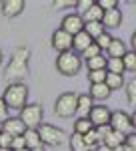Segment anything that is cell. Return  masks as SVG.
Returning <instances> with one entry per match:
<instances>
[{"label": "cell", "mask_w": 136, "mask_h": 151, "mask_svg": "<svg viewBox=\"0 0 136 151\" xmlns=\"http://www.w3.org/2000/svg\"><path fill=\"white\" fill-rule=\"evenodd\" d=\"M88 151H96V149H88Z\"/></svg>", "instance_id": "c3c4849f"}, {"label": "cell", "mask_w": 136, "mask_h": 151, "mask_svg": "<svg viewBox=\"0 0 136 151\" xmlns=\"http://www.w3.org/2000/svg\"><path fill=\"white\" fill-rule=\"evenodd\" d=\"M16 149H28L26 147V141H24V135L14 137V141H12V151H16Z\"/></svg>", "instance_id": "836d02e7"}, {"label": "cell", "mask_w": 136, "mask_h": 151, "mask_svg": "<svg viewBox=\"0 0 136 151\" xmlns=\"http://www.w3.org/2000/svg\"><path fill=\"white\" fill-rule=\"evenodd\" d=\"M76 107H78V95L68 91V93H62L56 99L54 103V113L62 119H68V117L76 115Z\"/></svg>", "instance_id": "5b68a950"}, {"label": "cell", "mask_w": 136, "mask_h": 151, "mask_svg": "<svg viewBox=\"0 0 136 151\" xmlns=\"http://www.w3.org/2000/svg\"><path fill=\"white\" fill-rule=\"evenodd\" d=\"M86 65H88V70H106L108 57L98 55V57H94V58H90V60H86Z\"/></svg>", "instance_id": "cb8c5ba5"}, {"label": "cell", "mask_w": 136, "mask_h": 151, "mask_svg": "<svg viewBox=\"0 0 136 151\" xmlns=\"http://www.w3.org/2000/svg\"><path fill=\"white\" fill-rule=\"evenodd\" d=\"M126 143V135L124 133H118V131H110L108 135H106V139L102 141V145H106V147H110V149H116V147H120V145H124Z\"/></svg>", "instance_id": "e0dca14e"}, {"label": "cell", "mask_w": 136, "mask_h": 151, "mask_svg": "<svg viewBox=\"0 0 136 151\" xmlns=\"http://www.w3.org/2000/svg\"><path fill=\"white\" fill-rule=\"evenodd\" d=\"M42 117H44V109L40 103H30L20 109V121L28 129H38V125H42Z\"/></svg>", "instance_id": "8992f818"}, {"label": "cell", "mask_w": 136, "mask_h": 151, "mask_svg": "<svg viewBox=\"0 0 136 151\" xmlns=\"http://www.w3.org/2000/svg\"><path fill=\"white\" fill-rule=\"evenodd\" d=\"M92 129H94V125H92V121L88 117H78L74 121V133H78V135H86Z\"/></svg>", "instance_id": "44dd1931"}, {"label": "cell", "mask_w": 136, "mask_h": 151, "mask_svg": "<svg viewBox=\"0 0 136 151\" xmlns=\"http://www.w3.org/2000/svg\"><path fill=\"white\" fill-rule=\"evenodd\" d=\"M122 63H124V70L136 73V52L134 50H128L124 57H122Z\"/></svg>", "instance_id": "4316f807"}, {"label": "cell", "mask_w": 136, "mask_h": 151, "mask_svg": "<svg viewBox=\"0 0 136 151\" xmlns=\"http://www.w3.org/2000/svg\"><path fill=\"white\" fill-rule=\"evenodd\" d=\"M26 129L28 127L20 121V117H8V119L2 123V131L8 133V135H12V137H20V135H24Z\"/></svg>", "instance_id": "8fae6325"}, {"label": "cell", "mask_w": 136, "mask_h": 151, "mask_svg": "<svg viewBox=\"0 0 136 151\" xmlns=\"http://www.w3.org/2000/svg\"><path fill=\"white\" fill-rule=\"evenodd\" d=\"M2 60H4V55H2V50H0V65H2Z\"/></svg>", "instance_id": "ee69618b"}, {"label": "cell", "mask_w": 136, "mask_h": 151, "mask_svg": "<svg viewBox=\"0 0 136 151\" xmlns=\"http://www.w3.org/2000/svg\"><path fill=\"white\" fill-rule=\"evenodd\" d=\"M130 42H132V50L136 52V30L132 32V38H130Z\"/></svg>", "instance_id": "60d3db41"}, {"label": "cell", "mask_w": 136, "mask_h": 151, "mask_svg": "<svg viewBox=\"0 0 136 151\" xmlns=\"http://www.w3.org/2000/svg\"><path fill=\"white\" fill-rule=\"evenodd\" d=\"M102 24H104V28H118V26L122 24V12H120V8H114V10L104 12Z\"/></svg>", "instance_id": "5bb4252c"}, {"label": "cell", "mask_w": 136, "mask_h": 151, "mask_svg": "<svg viewBox=\"0 0 136 151\" xmlns=\"http://www.w3.org/2000/svg\"><path fill=\"white\" fill-rule=\"evenodd\" d=\"M106 70L110 75H124V63H122V58H108Z\"/></svg>", "instance_id": "d4e9b609"}, {"label": "cell", "mask_w": 136, "mask_h": 151, "mask_svg": "<svg viewBox=\"0 0 136 151\" xmlns=\"http://www.w3.org/2000/svg\"><path fill=\"white\" fill-rule=\"evenodd\" d=\"M50 45H52V48L58 50V52H70V50H72V36L68 35V32H64L62 28H58V30L52 32Z\"/></svg>", "instance_id": "9c48e42d"}, {"label": "cell", "mask_w": 136, "mask_h": 151, "mask_svg": "<svg viewBox=\"0 0 136 151\" xmlns=\"http://www.w3.org/2000/svg\"><path fill=\"white\" fill-rule=\"evenodd\" d=\"M112 40H114V36L110 35V32H102V35L98 36L94 42L98 45V48H100V50H108V47H110V42H112Z\"/></svg>", "instance_id": "f1b7e54d"}, {"label": "cell", "mask_w": 136, "mask_h": 151, "mask_svg": "<svg viewBox=\"0 0 136 151\" xmlns=\"http://www.w3.org/2000/svg\"><path fill=\"white\" fill-rule=\"evenodd\" d=\"M82 69V58L76 52H60L56 58V70L64 77H74Z\"/></svg>", "instance_id": "277c9868"}, {"label": "cell", "mask_w": 136, "mask_h": 151, "mask_svg": "<svg viewBox=\"0 0 136 151\" xmlns=\"http://www.w3.org/2000/svg\"><path fill=\"white\" fill-rule=\"evenodd\" d=\"M24 141H26V147H28L30 151L42 147V141H40V135H38L36 129H26V133H24Z\"/></svg>", "instance_id": "ffe728a7"}, {"label": "cell", "mask_w": 136, "mask_h": 151, "mask_svg": "<svg viewBox=\"0 0 136 151\" xmlns=\"http://www.w3.org/2000/svg\"><path fill=\"white\" fill-rule=\"evenodd\" d=\"M92 4H94L92 0H82V2H76V6H80V8H82V10H84V12L88 10V8H90Z\"/></svg>", "instance_id": "f35d334b"}, {"label": "cell", "mask_w": 136, "mask_h": 151, "mask_svg": "<svg viewBox=\"0 0 136 151\" xmlns=\"http://www.w3.org/2000/svg\"><path fill=\"white\" fill-rule=\"evenodd\" d=\"M110 127L118 133H124V135H130L132 131V121H130V115L124 113V111H114L112 117H110Z\"/></svg>", "instance_id": "52a82bcc"}, {"label": "cell", "mask_w": 136, "mask_h": 151, "mask_svg": "<svg viewBox=\"0 0 136 151\" xmlns=\"http://www.w3.org/2000/svg\"><path fill=\"white\" fill-rule=\"evenodd\" d=\"M102 18H104V10H102L96 2H94L90 8L82 14V20H84V24H88V22H102Z\"/></svg>", "instance_id": "2e32d148"}, {"label": "cell", "mask_w": 136, "mask_h": 151, "mask_svg": "<svg viewBox=\"0 0 136 151\" xmlns=\"http://www.w3.org/2000/svg\"><path fill=\"white\" fill-rule=\"evenodd\" d=\"M4 103L8 105V109H22L26 107V101H28V87L24 83H14V85H8L4 89V95H2Z\"/></svg>", "instance_id": "7a4b0ae2"}, {"label": "cell", "mask_w": 136, "mask_h": 151, "mask_svg": "<svg viewBox=\"0 0 136 151\" xmlns=\"http://www.w3.org/2000/svg\"><path fill=\"white\" fill-rule=\"evenodd\" d=\"M12 141H14L12 135L4 133V131H0V147H2V149H12Z\"/></svg>", "instance_id": "1f68e13d"}, {"label": "cell", "mask_w": 136, "mask_h": 151, "mask_svg": "<svg viewBox=\"0 0 136 151\" xmlns=\"http://www.w3.org/2000/svg\"><path fill=\"white\" fill-rule=\"evenodd\" d=\"M106 87H108L110 91L122 89V87H124V77H122V75H110V73H108V77H106Z\"/></svg>", "instance_id": "484cf974"}, {"label": "cell", "mask_w": 136, "mask_h": 151, "mask_svg": "<svg viewBox=\"0 0 136 151\" xmlns=\"http://www.w3.org/2000/svg\"><path fill=\"white\" fill-rule=\"evenodd\" d=\"M114 151H134V149H132V147H128V145L124 143V145H120V147H116Z\"/></svg>", "instance_id": "ab89813d"}, {"label": "cell", "mask_w": 136, "mask_h": 151, "mask_svg": "<svg viewBox=\"0 0 136 151\" xmlns=\"http://www.w3.org/2000/svg\"><path fill=\"white\" fill-rule=\"evenodd\" d=\"M110 117H112V111H110L106 105H94V109L90 111L88 119L92 121V125H94V129H96V127L110 125Z\"/></svg>", "instance_id": "ba28073f"}, {"label": "cell", "mask_w": 136, "mask_h": 151, "mask_svg": "<svg viewBox=\"0 0 136 151\" xmlns=\"http://www.w3.org/2000/svg\"><path fill=\"white\" fill-rule=\"evenodd\" d=\"M8 119V105L4 103V99L0 97V125Z\"/></svg>", "instance_id": "e575fe53"}, {"label": "cell", "mask_w": 136, "mask_h": 151, "mask_svg": "<svg viewBox=\"0 0 136 151\" xmlns=\"http://www.w3.org/2000/svg\"><path fill=\"white\" fill-rule=\"evenodd\" d=\"M34 151H46V149H44V147H38V149H34Z\"/></svg>", "instance_id": "f6af8a7d"}, {"label": "cell", "mask_w": 136, "mask_h": 151, "mask_svg": "<svg viewBox=\"0 0 136 151\" xmlns=\"http://www.w3.org/2000/svg\"><path fill=\"white\" fill-rule=\"evenodd\" d=\"M96 151H112V149H110V147H106V145H98Z\"/></svg>", "instance_id": "b9f144b4"}, {"label": "cell", "mask_w": 136, "mask_h": 151, "mask_svg": "<svg viewBox=\"0 0 136 151\" xmlns=\"http://www.w3.org/2000/svg\"><path fill=\"white\" fill-rule=\"evenodd\" d=\"M106 77H108V70H90V73H88L90 85H100V83H106Z\"/></svg>", "instance_id": "83f0119b"}, {"label": "cell", "mask_w": 136, "mask_h": 151, "mask_svg": "<svg viewBox=\"0 0 136 151\" xmlns=\"http://www.w3.org/2000/svg\"><path fill=\"white\" fill-rule=\"evenodd\" d=\"M94 109V101L90 99V95H78V107H76V113L80 117H88L90 111Z\"/></svg>", "instance_id": "d6986e66"}, {"label": "cell", "mask_w": 136, "mask_h": 151, "mask_svg": "<svg viewBox=\"0 0 136 151\" xmlns=\"http://www.w3.org/2000/svg\"><path fill=\"white\" fill-rule=\"evenodd\" d=\"M0 151H12V149H2V147H0Z\"/></svg>", "instance_id": "bcb514c9"}, {"label": "cell", "mask_w": 136, "mask_h": 151, "mask_svg": "<svg viewBox=\"0 0 136 151\" xmlns=\"http://www.w3.org/2000/svg\"><path fill=\"white\" fill-rule=\"evenodd\" d=\"M0 6H2V14L6 18H14L24 10L26 4H24V0H4V2H0Z\"/></svg>", "instance_id": "7c38bea8"}, {"label": "cell", "mask_w": 136, "mask_h": 151, "mask_svg": "<svg viewBox=\"0 0 136 151\" xmlns=\"http://www.w3.org/2000/svg\"><path fill=\"white\" fill-rule=\"evenodd\" d=\"M96 4H98V6H100L104 12H106V10H114V8H118V0H98Z\"/></svg>", "instance_id": "d6a6232c"}, {"label": "cell", "mask_w": 136, "mask_h": 151, "mask_svg": "<svg viewBox=\"0 0 136 151\" xmlns=\"http://www.w3.org/2000/svg\"><path fill=\"white\" fill-rule=\"evenodd\" d=\"M68 145L72 151H88V145L84 141V135H78V133H72L70 139H68Z\"/></svg>", "instance_id": "7402d4cb"}, {"label": "cell", "mask_w": 136, "mask_h": 151, "mask_svg": "<svg viewBox=\"0 0 136 151\" xmlns=\"http://www.w3.org/2000/svg\"><path fill=\"white\" fill-rule=\"evenodd\" d=\"M84 32L90 36L92 40H96L102 32H106V28H104L102 22H88V24H84Z\"/></svg>", "instance_id": "603a6c76"}, {"label": "cell", "mask_w": 136, "mask_h": 151, "mask_svg": "<svg viewBox=\"0 0 136 151\" xmlns=\"http://www.w3.org/2000/svg\"><path fill=\"white\" fill-rule=\"evenodd\" d=\"M110 131H112V127H110V125H104V127H96V133H98V139H100V141L106 139V135H108Z\"/></svg>", "instance_id": "d590c367"}, {"label": "cell", "mask_w": 136, "mask_h": 151, "mask_svg": "<svg viewBox=\"0 0 136 151\" xmlns=\"http://www.w3.org/2000/svg\"><path fill=\"white\" fill-rule=\"evenodd\" d=\"M108 58H122L128 52V48H126V42L124 40H120V38H114L112 42H110V47H108Z\"/></svg>", "instance_id": "9a60e30c"}, {"label": "cell", "mask_w": 136, "mask_h": 151, "mask_svg": "<svg viewBox=\"0 0 136 151\" xmlns=\"http://www.w3.org/2000/svg\"><path fill=\"white\" fill-rule=\"evenodd\" d=\"M110 89L106 87V83H100V85H90V99L92 101H106L110 97Z\"/></svg>", "instance_id": "ac0fdd59"}, {"label": "cell", "mask_w": 136, "mask_h": 151, "mask_svg": "<svg viewBox=\"0 0 136 151\" xmlns=\"http://www.w3.org/2000/svg\"><path fill=\"white\" fill-rule=\"evenodd\" d=\"M98 55H102V50H100V48H98V45L94 42V45H90V47L86 48V50H84V52H82L80 57H84V58H86V60H90V58L98 57Z\"/></svg>", "instance_id": "4dcf8cb0"}, {"label": "cell", "mask_w": 136, "mask_h": 151, "mask_svg": "<svg viewBox=\"0 0 136 151\" xmlns=\"http://www.w3.org/2000/svg\"><path fill=\"white\" fill-rule=\"evenodd\" d=\"M126 145L128 147H132L136 151V133H130V135H126Z\"/></svg>", "instance_id": "74e56055"}, {"label": "cell", "mask_w": 136, "mask_h": 151, "mask_svg": "<svg viewBox=\"0 0 136 151\" xmlns=\"http://www.w3.org/2000/svg\"><path fill=\"white\" fill-rule=\"evenodd\" d=\"M90 45H94V40H92L90 36L84 32V30L72 36V48L76 50V55H82V52H84L86 48L90 47Z\"/></svg>", "instance_id": "4fadbf2b"}, {"label": "cell", "mask_w": 136, "mask_h": 151, "mask_svg": "<svg viewBox=\"0 0 136 151\" xmlns=\"http://www.w3.org/2000/svg\"><path fill=\"white\" fill-rule=\"evenodd\" d=\"M64 32H68L70 36L78 35L84 30V20H82V14H66L64 18H62V26H60Z\"/></svg>", "instance_id": "30bf717a"}, {"label": "cell", "mask_w": 136, "mask_h": 151, "mask_svg": "<svg viewBox=\"0 0 136 151\" xmlns=\"http://www.w3.org/2000/svg\"><path fill=\"white\" fill-rule=\"evenodd\" d=\"M52 6L54 8H64V6H76V2L74 0H54Z\"/></svg>", "instance_id": "8d00e7d4"}, {"label": "cell", "mask_w": 136, "mask_h": 151, "mask_svg": "<svg viewBox=\"0 0 136 151\" xmlns=\"http://www.w3.org/2000/svg\"><path fill=\"white\" fill-rule=\"evenodd\" d=\"M28 60H30V50L26 47H20L12 55L8 67L4 70V79L14 85V83H22V79L28 75Z\"/></svg>", "instance_id": "6da1fadb"}, {"label": "cell", "mask_w": 136, "mask_h": 151, "mask_svg": "<svg viewBox=\"0 0 136 151\" xmlns=\"http://www.w3.org/2000/svg\"><path fill=\"white\" fill-rule=\"evenodd\" d=\"M16 151H30V149H16Z\"/></svg>", "instance_id": "7dc6e473"}, {"label": "cell", "mask_w": 136, "mask_h": 151, "mask_svg": "<svg viewBox=\"0 0 136 151\" xmlns=\"http://www.w3.org/2000/svg\"><path fill=\"white\" fill-rule=\"evenodd\" d=\"M130 121H132V127L136 129V111L132 113V115H130Z\"/></svg>", "instance_id": "7bdbcfd3"}, {"label": "cell", "mask_w": 136, "mask_h": 151, "mask_svg": "<svg viewBox=\"0 0 136 151\" xmlns=\"http://www.w3.org/2000/svg\"><path fill=\"white\" fill-rule=\"evenodd\" d=\"M38 135H40V141L42 145H48V147H60L62 143H66L68 135L64 129L56 127V125H50V123H42L38 125Z\"/></svg>", "instance_id": "3957f363"}, {"label": "cell", "mask_w": 136, "mask_h": 151, "mask_svg": "<svg viewBox=\"0 0 136 151\" xmlns=\"http://www.w3.org/2000/svg\"><path fill=\"white\" fill-rule=\"evenodd\" d=\"M126 97H128L130 105H136V77L126 85Z\"/></svg>", "instance_id": "f546056e"}]
</instances>
